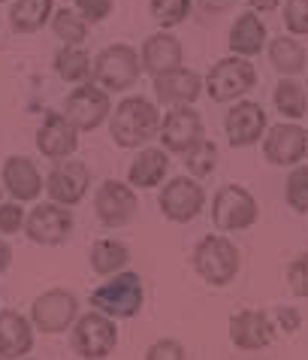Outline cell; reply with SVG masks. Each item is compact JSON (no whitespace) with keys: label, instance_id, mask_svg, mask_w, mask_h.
<instances>
[{"label":"cell","instance_id":"1","mask_svg":"<svg viewBox=\"0 0 308 360\" xmlns=\"http://www.w3.org/2000/svg\"><path fill=\"white\" fill-rule=\"evenodd\" d=\"M161 109L145 97H124L109 115V134L121 148H139L161 134Z\"/></svg>","mask_w":308,"mask_h":360},{"label":"cell","instance_id":"2","mask_svg":"<svg viewBox=\"0 0 308 360\" xmlns=\"http://www.w3.org/2000/svg\"><path fill=\"white\" fill-rule=\"evenodd\" d=\"M139 73H142V58H139L136 49L127 46V43L106 46L103 52L94 58V67H91L94 82L100 88H106L109 94L133 88L139 82Z\"/></svg>","mask_w":308,"mask_h":360},{"label":"cell","instance_id":"3","mask_svg":"<svg viewBox=\"0 0 308 360\" xmlns=\"http://www.w3.org/2000/svg\"><path fill=\"white\" fill-rule=\"evenodd\" d=\"M206 94L215 100V103H236L242 94H248L257 85V70L248 58L230 55L221 58L206 76Z\"/></svg>","mask_w":308,"mask_h":360},{"label":"cell","instance_id":"4","mask_svg":"<svg viewBox=\"0 0 308 360\" xmlns=\"http://www.w3.org/2000/svg\"><path fill=\"white\" fill-rule=\"evenodd\" d=\"M142 278L136 273H115V278L91 294V306L109 318H133L142 309Z\"/></svg>","mask_w":308,"mask_h":360},{"label":"cell","instance_id":"5","mask_svg":"<svg viewBox=\"0 0 308 360\" xmlns=\"http://www.w3.org/2000/svg\"><path fill=\"white\" fill-rule=\"evenodd\" d=\"M194 269L208 285H230L239 273V252L227 236H203L194 248Z\"/></svg>","mask_w":308,"mask_h":360},{"label":"cell","instance_id":"6","mask_svg":"<svg viewBox=\"0 0 308 360\" xmlns=\"http://www.w3.org/2000/svg\"><path fill=\"white\" fill-rule=\"evenodd\" d=\"M64 115L79 134L97 131V127L112 115V100H109V91L100 88L97 82L76 85L73 91H69L67 103H64Z\"/></svg>","mask_w":308,"mask_h":360},{"label":"cell","instance_id":"7","mask_svg":"<svg viewBox=\"0 0 308 360\" xmlns=\"http://www.w3.org/2000/svg\"><path fill=\"white\" fill-rule=\"evenodd\" d=\"M115 342H118V330L115 321L103 312H88L76 321L73 327V348L79 357L85 360H103L115 352Z\"/></svg>","mask_w":308,"mask_h":360},{"label":"cell","instance_id":"8","mask_svg":"<svg viewBox=\"0 0 308 360\" xmlns=\"http://www.w3.org/2000/svg\"><path fill=\"white\" fill-rule=\"evenodd\" d=\"M212 218L217 230H248L257 224V200L239 185H224L212 200Z\"/></svg>","mask_w":308,"mask_h":360},{"label":"cell","instance_id":"9","mask_svg":"<svg viewBox=\"0 0 308 360\" xmlns=\"http://www.w3.org/2000/svg\"><path fill=\"white\" fill-rule=\"evenodd\" d=\"M161 143L166 152H175V155H187L191 148L206 139L203 131V118L196 109H187V106H173L170 112L163 115L161 122Z\"/></svg>","mask_w":308,"mask_h":360},{"label":"cell","instance_id":"10","mask_svg":"<svg viewBox=\"0 0 308 360\" xmlns=\"http://www.w3.org/2000/svg\"><path fill=\"white\" fill-rule=\"evenodd\" d=\"M203 206H206V191L200 188V182H194L187 176L170 179L161 191V209L170 221H178V224L194 221L203 212Z\"/></svg>","mask_w":308,"mask_h":360},{"label":"cell","instance_id":"11","mask_svg":"<svg viewBox=\"0 0 308 360\" xmlns=\"http://www.w3.org/2000/svg\"><path fill=\"white\" fill-rule=\"evenodd\" d=\"M88 185H91V173H88V167L82 161H73V158L58 161L52 173L46 176L48 197H52V203H61V206H76L88 194Z\"/></svg>","mask_w":308,"mask_h":360},{"label":"cell","instance_id":"12","mask_svg":"<svg viewBox=\"0 0 308 360\" xmlns=\"http://www.w3.org/2000/svg\"><path fill=\"white\" fill-rule=\"evenodd\" d=\"M224 131L233 148H248L266 136V112L254 100H236L224 118Z\"/></svg>","mask_w":308,"mask_h":360},{"label":"cell","instance_id":"13","mask_svg":"<svg viewBox=\"0 0 308 360\" xmlns=\"http://www.w3.org/2000/svg\"><path fill=\"white\" fill-rule=\"evenodd\" d=\"M25 230L36 245H61L73 230V215L61 203H43L27 215Z\"/></svg>","mask_w":308,"mask_h":360},{"label":"cell","instance_id":"14","mask_svg":"<svg viewBox=\"0 0 308 360\" xmlns=\"http://www.w3.org/2000/svg\"><path fill=\"white\" fill-rule=\"evenodd\" d=\"M79 303L69 291H46L43 297H36V303L31 309V321L43 333H64V330L76 321Z\"/></svg>","mask_w":308,"mask_h":360},{"label":"cell","instance_id":"15","mask_svg":"<svg viewBox=\"0 0 308 360\" xmlns=\"http://www.w3.org/2000/svg\"><path fill=\"white\" fill-rule=\"evenodd\" d=\"M136 194L130 185L124 182H103L97 188V197H94V209L100 215V221L106 227H124L133 221L136 215Z\"/></svg>","mask_w":308,"mask_h":360},{"label":"cell","instance_id":"16","mask_svg":"<svg viewBox=\"0 0 308 360\" xmlns=\"http://www.w3.org/2000/svg\"><path fill=\"white\" fill-rule=\"evenodd\" d=\"M308 152V134L300 124H275L263 136V155L275 167H296Z\"/></svg>","mask_w":308,"mask_h":360},{"label":"cell","instance_id":"17","mask_svg":"<svg viewBox=\"0 0 308 360\" xmlns=\"http://www.w3.org/2000/svg\"><path fill=\"white\" fill-rule=\"evenodd\" d=\"M36 148L52 161H64L79 148V131L67 122L64 112H52L36 131Z\"/></svg>","mask_w":308,"mask_h":360},{"label":"cell","instance_id":"18","mask_svg":"<svg viewBox=\"0 0 308 360\" xmlns=\"http://www.w3.org/2000/svg\"><path fill=\"white\" fill-rule=\"evenodd\" d=\"M139 58H142V70H145V73L163 76V73H173V70L182 67L185 49H182V43H178V37L161 31V34L145 37Z\"/></svg>","mask_w":308,"mask_h":360},{"label":"cell","instance_id":"19","mask_svg":"<svg viewBox=\"0 0 308 360\" xmlns=\"http://www.w3.org/2000/svg\"><path fill=\"white\" fill-rule=\"evenodd\" d=\"M203 94V79L194 70L178 67L173 73L154 76V97L163 106H191Z\"/></svg>","mask_w":308,"mask_h":360},{"label":"cell","instance_id":"20","mask_svg":"<svg viewBox=\"0 0 308 360\" xmlns=\"http://www.w3.org/2000/svg\"><path fill=\"white\" fill-rule=\"evenodd\" d=\"M230 339L236 348L242 352H257V348H266L272 342V318L263 312H245L230 318Z\"/></svg>","mask_w":308,"mask_h":360},{"label":"cell","instance_id":"21","mask_svg":"<svg viewBox=\"0 0 308 360\" xmlns=\"http://www.w3.org/2000/svg\"><path fill=\"white\" fill-rule=\"evenodd\" d=\"M4 191L18 200V203H31L43 191V176L34 167L31 158H9L4 164Z\"/></svg>","mask_w":308,"mask_h":360},{"label":"cell","instance_id":"22","mask_svg":"<svg viewBox=\"0 0 308 360\" xmlns=\"http://www.w3.org/2000/svg\"><path fill=\"white\" fill-rule=\"evenodd\" d=\"M266 22L260 18V13H254V9H248V13L236 15V22L230 25V37H227V43H230L233 55L239 58H254L260 55L266 49Z\"/></svg>","mask_w":308,"mask_h":360},{"label":"cell","instance_id":"23","mask_svg":"<svg viewBox=\"0 0 308 360\" xmlns=\"http://www.w3.org/2000/svg\"><path fill=\"white\" fill-rule=\"evenodd\" d=\"M34 345V327L18 312H0V357L18 360L31 352Z\"/></svg>","mask_w":308,"mask_h":360},{"label":"cell","instance_id":"24","mask_svg":"<svg viewBox=\"0 0 308 360\" xmlns=\"http://www.w3.org/2000/svg\"><path fill=\"white\" fill-rule=\"evenodd\" d=\"M55 15V0H15L9 6V27L15 34H36L52 22Z\"/></svg>","mask_w":308,"mask_h":360},{"label":"cell","instance_id":"25","mask_svg":"<svg viewBox=\"0 0 308 360\" xmlns=\"http://www.w3.org/2000/svg\"><path fill=\"white\" fill-rule=\"evenodd\" d=\"M170 169V155L166 148H142L139 158L127 169V182L133 188H154Z\"/></svg>","mask_w":308,"mask_h":360},{"label":"cell","instance_id":"26","mask_svg":"<svg viewBox=\"0 0 308 360\" xmlns=\"http://www.w3.org/2000/svg\"><path fill=\"white\" fill-rule=\"evenodd\" d=\"M55 73L69 85H82L91 76V55L82 46H61L55 55Z\"/></svg>","mask_w":308,"mask_h":360},{"label":"cell","instance_id":"27","mask_svg":"<svg viewBox=\"0 0 308 360\" xmlns=\"http://www.w3.org/2000/svg\"><path fill=\"white\" fill-rule=\"evenodd\" d=\"M269 61L281 76H300L305 70V49L296 37H275L269 43Z\"/></svg>","mask_w":308,"mask_h":360},{"label":"cell","instance_id":"28","mask_svg":"<svg viewBox=\"0 0 308 360\" xmlns=\"http://www.w3.org/2000/svg\"><path fill=\"white\" fill-rule=\"evenodd\" d=\"M272 100H275L278 112L284 118H290V122H300V118L308 112V94H305L302 82H296L293 76H284L281 82L275 85Z\"/></svg>","mask_w":308,"mask_h":360},{"label":"cell","instance_id":"29","mask_svg":"<svg viewBox=\"0 0 308 360\" xmlns=\"http://www.w3.org/2000/svg\"><path fill=\"white\" fill-rule=\"evenodd\" d=\"M127 261H130V252H127L124 243H115V239H100V243H94V248H91V266H94V273H100V276L121 273Z\"/></svg>","mask_w":308,"mask_h":360},{"label":"cell","instance_id":"30","mask_svg":"<svg viewBox=\"0 0 308 360\" xmlns=\"http://www.w3.org/2000/svg\"><path fill=\"white\" fill-rule=\"evenodd\" d=\"M88 27L91 25L76 9H55V15H52V31L67 46H82L88 39Z\"/></svg>","mask_w":308,"mask_h":360},{"label":"cell","instance_id":"31","mask_svg":"<svg viewBox=\"0 0 308 360\" xmlns=\"http://www.w3.org/2000/svg\"><path fill=\"white\" fill-rule=\"evenodd\" d=\"M148 9H152V18L163 31L178 27L187 22V15L194 13V0H148Z\"/></svg>","mask_w":308,"mask_h":360},{"label":"cell","instance_id":"32","mask_svg":"<svg viewBox=\"0 0 308 360\" xmlns=\"http://www.w3.org/2000/svg\"><path fill=\"white\" fill-rule=\"evenodd\" d=\"M217 164V146L212 143V139H200L191 152L185 155V167H187V173L191 176H208L215 169Z\"/></svg>","mask_w":308,"mask_h":360},{"label":"cell","instance_id":"33","mask_svg":"<svg viewBox=\"0 0 308 360\" xmlns=\"http://www.w3.org/2000/svg\"><path fill=\"white\" fill-rule=\"evenodd\" d=\"M284 194L296 212H308V167H293V173L287 176Z\"/></svg>","mask_w":308,"mask_h":360},{"label":"cell","instance_id":"34","mask_svg":"<svg viewBox=\"0 0 308 360\" xmlns=\"http://www.w3.org/2000/svg\"><path fill=\"white\" fill-rule=\"evenodd\" d=\"M284 27L290 37L308 34V0H284Z\"/></svg>","mask_w":308,"mask_h":360},{"label":"cell","instance_id":"35","mask_svg":"<svg viewBox=\"0 0 308 360\" xmlns=\"http://www.w3.org/2000/svg\"><path fill=\"white\" fill-rule=\"evenodd\" d=\"M73 6L88 25H100V22H106V18L112 15L115 0H73Z\"/></svg>","mask_w":308,"mask_h":360},{"label":"cell","instance_id":"36","mask_svg":"<svg viewBox=\"0 0 308 360\" xmlns=\"http://www.w3.org/2000/svg\"><path fill=\"white\" fill-rule=\"evenodd\" d=\"M287 282H290L296 297L308 300V255H300L290 266H287Z\"/></svg>","mask_w":308,"mask_h":360},{"label":"cell","instance_id":"37","mask_svg":"<svg viewBox=\"0 0 308 360\" xmlns=\"http://www.w3.org/2000/svg\"><path fill=\"white\" fill-rule=\"evenodd\" d=\"M22 227H25V209L18 206V200L0 203V233H18Z\"/></svg>","mask_w":308,"mask_h":360},{"label":"cell","instance_id":"38","mask_svg":"<svg viewBox=\"0 0 308 360\" xmlns=\"http://www.w3.org/2000/svg\"><path fill=\"white\" fill-rule=\"evenodd\" d=\"M145 360H185V348L175 339H157L145 352Z\"/></svg>","mask_w":308,"mask_h":360},{"label":"cell","instance_id":"39","mask_svg":"<svg viewBox=\"0 0 308 360\" xmlns=\"http://www.w3.org/2000/svg\"><path fill=\"white\" fill-rule=\"evenodd\" d=\"M272 318H275V321H278V324H281V327L287 330V333H293V330L300 327V315H296L293 309H275V312H272Z\"/></svg>","mask_w":308,"mask_h":360},{"label":"cell","instance_id":"40","mask_svg":"<svg viewBox=\"0 0 308 360\" xmlns=\"http://www.w3.org/2000/svg\"><path fill=\"white\" fill-rule=\"evenodd\" d=\"M245 4H248V6H251V9H254V13H275V9H278V6H281V4H284V0H245Z\"/></svg>","mask_w":308,"mask_h":360},{"label":"cell","instance_id":"41","mask_svg":"<svg viewBox=\"0 0 308 360\" xmlns=\"http://www.w3.org/2000/svg\"><path fill=\"white\" fill-rule=\"evenodd\" d=\"M200 4H203L206 13H224V9L230 6L233 0H200Z\"/></svg>","mask_w":308,"mask_h":360},{"label":"cell","instance_id":"42","mask_svg":"<svg viewBox=\"0 0 308 360\" xmlns=\"http://www.w3.org/2000/svg\"><path fill=\"white\" fill-rule=\"evenodd\" d=\"M9 261H13V252H9V245L4 243V239H0V273H4V269L9 266Z\"/></svg>","mask_w":308,"mask_h":360},{"label":"cell","instance_id":"43","mask_svg":"<svg viewBox=\"0 0 308 360\" xmlns=\"http://www.w3.org/2000/svg\"><path fill=\"white\" fill-rule=\"evenodd\" d=\"M0 4H6V0H0Z\"/></svg>","mask_w":308,"mask_h":360},{"label":"cell","instance_id":"44","mask_svg":"<svg viewBox=\"0 0 308 360\" xmlns=\"http://www.w3.org/2000/svg\"><path fill=\"white\" fill-rule=\"evenodd\" d=\"M0 360H4V357H0Z\"/></svg>","mask_w":308,"mask_h":360},{"label":"cell","instance_id":"45","mask_svg":"<svg viewBox=\"0 0 308 360\" xmlns=\"http://www.w3.org/2000/svg\"><path fill=\"white\" fill-rule=\"evenodd\" d=\"M0 194H4V191H0Z\"/></svg>","mask_w":308,"mask_h":360}]
</instances>
